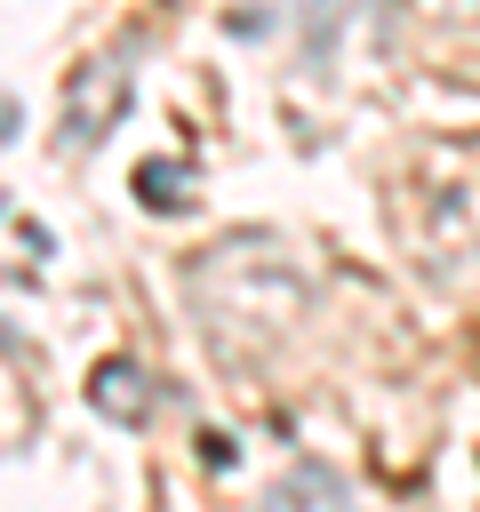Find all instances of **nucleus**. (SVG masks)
I'll list each match as a JSON object with an SVG mask.
<instances>
[{
    "instance_id": "1",
    "label": "nucleus",
    "mask_w": 480,
    "mask_h": 512,
    "mask_svg": "<svg viewBox=\"0 0 480 512\" xmlns=\"http://www.w3.org/2000/svg\"><path fill=\"white\" fill-rule=\"evenodd\" d=\"M128 96H136V64H128V48L88 56V64L64 80V128H56V152H96V144L120 128Z\"/></svg>"
},
{
    "instance_id": "2",
    "label": "nucleus",
    "mask_w": 480,
    "mask_h": 512,
    "mask_svg": "<svg viewBox=\"0 0 480 512\" xmlns=\"http://www.w3.org/2000/svg\"><path fill=\"white\" fill-rule=\"evenodd\" d=\"M264 512H352V496H344V480L328 464H296V472H280L264 488Z\"/></svg>"
},
{
    "instance_id": "3",
    "label": "nucleus",
    "mask_w": 480,
    "mask_h": 512,
    "mask_svg": "<svg viewBox=\"0 0 480 512\" xmlns=\"http://www.w3.org/2000/svg\"><path fill=\"white\" fill-rule=\"evenodd\" d=\"M88 400H96V416H112V424H144V416H152V384H144L136 360H104V368L88 376Z\"/></svg>"
},
{
    "instance_id": "4",
    "label": "nucleus",
    "mask_w": 480,
    "mask_h": 512,
    "mask_svg": "<svg viewBox=\"0 0 480 512\" xmlns=\"http://www.w3.org/2000/svg\"><path fill=\"white\" fill-rule=\"evenodd\" d=\"M136 192H144L152 216H176L184 192H192V168H184V160H144V168H136Z\"/></svg>"
},
{
    "instance_id": "5",
    "label": "nucleus",
    "mask_w": 480,
    "mask_h": 512,
    "mask_svg": "<svg viewBox=\"0 0 480 512\" xmlns=\"http://www.w3.org/2000/svg\"><path fill=\"white\" fill-rule=\"evenodd\" d=\"M344 8H352V0H296V16H304V56H312V64H328V56H336Z\"/></svg>"
}]
</instances>
